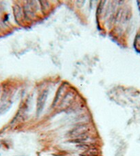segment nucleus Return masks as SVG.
<instances>
[{
	"label": "nucleus",
	"mask_w": 140,
	"mask_h": 156,
	"mask_svg": "<svg viewBox=\"0 0 140 156\" xmlns=\"http://www.w3.org/2000/svg\"><path fill=\"white\" fill-rule=\"evenodd\" d=\"M134 47L137 52L140 53V33H138L135 37L134 41Z\"/></svg>",
	"instance_id": "4"
},
{
	"label": "nucleus",
	"mask_w": 140,
	"mask_h": 156,
	"mask_svg": "<svg viewBox=\"0 0 140 156\" xmlns=\"http://www.w3.org/2000/svg\"><path fill=\"white\" fill-rule=\"evenodd\" d=\"M87 131V127L86 126H79L76 127V128H75L72 132H71V135L72 136H80L83 135L85 133H86Z\"/></svg>",
	"instance_id": "2"
},
{
	"label": "nucleus",
	"mask_w": 140,
	"mask_h": 156,
	"mask_svg": "<svg viewBox=\"0 0 140 156\" xmlns=\"http://www.w3.org/2000/svg\"><path fill=\"white\" fill-rule=\"evenodd\" d=\"M48 96V92L47 90H45L41 94L39 95V98L37 99V115H40L44 109V106L46 105V102Z\"/></svg>",
	"instance_id": "1"
},
{
	"label": "nucleus",
	"mask_w": 140,
	"mask_h": 156,
	"mask_svg": "<svg viewBox=\"0 0 140 156\" xmlns=\"http://www.w3.org/2000/svg\"><path fill=\"white\" fill-rule=\"evenodd\" d=\"M21 8L18 5H15L14 7V14H15V17L16 21L19 22V21H21L22 18V13H21Z\"/></svg>",
	"instance_id": "3"
},
{
	"label": "nucleus",
	"mask_w": 140,
	"mask_h": 156,
	"mask_svg": "<svg viewBox=\"0 0 140 156\" xmlns=\"http://www.w3.org/2000/svg\"><path fill=\"white\" fill-rule=\"evenodd\" d=\"M137 3H138V6H139V10L140 11V1L137 2Z\"/></svg>",
	"instance_id": "5"
}]
</instances>
